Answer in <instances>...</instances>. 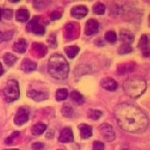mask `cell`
Instances as JSON below:
<instances>
[{"label":"cell","instance_id":"31","mask_svg":"<svg viewBox=\"0 0 150 150\" xmlns=\"http://www.w3.org/2000/svg\"><path fill=\"white\" fill-rule=\"evenodd\" d=\"M61 112H62L63 116L65 117V118H71L74 115V109H73V108L70 107V106H68V105H65V106L62 108Z\"/></svg>","mask_w":150,"mask_h":150},{"label":"cell","instance_id":"15","mask_svg":"<svg viewBox=\"0 0 150 150\" xmlns=\"http://www.w3.org/2000/svg\"><path fill=\"white\" fill-rule=\"evenodd\" d=\"M139 47L142 51V55L145 58H149V38L146 34H143L140 38L139 43Z\"/></svg>","mask_w":150,"mask_h":150},{"label":"cell","instance_id":"27","mask_svg":"<svg viewBox=\"0 0 150 150\" xmlns=\"http://www.w3.org/2000/svg\"><path fill=\"white\" fill-rule=\"evenodd\" d=\"M103 112L99 109H89L88 111V118L93 120H98L100 117H102Z\"/></svg>","mask_w":150,"mask_h":150},{"label":"cell","instance_id":"24","mask_svg":"<svg viewBox=\"0 0 150 150\" xmlns=\"http://www.w3.org/2000/svg\"><path fill=\"white\" fill-rule=\"evenodd\" d=\"M64 51L69 59H74L79 54V48L78 46H68L64 48Z\"/></svg>","mask_w":150,"mask_h":150},{"label":"cell","instance_id":"7","mask_svg":"<svg viewBox=\"0 0 150 150\" xmlns=\"http://www.w3.org/2000/svg\"><path fill=\"white\" fill-rule=\"evenodd\" d=\"M29 114H30V109H29V108L26 107V106L20 107L18 108V110L17 111L15 116H14L13 122L17 125L21 126V125L26 123L28 121Z\"/></svg>","mask_w":150,"mask_h":150},{"label":"cell","instance_id":"10","mask_svg":"<svg viewBox=\"0 0 150 150\" xmlns=\"http://www.w3.org/2000/svg\"><path fill=\"white\" fill-rule=\"evenodd\" d=\"M74 140L73 131L70 128L66 127L62 129L59 137V141L60 143H72Z\"/></svg>","mask_w":150,"mask_h":150},{"label":"cell","instance_id":"33","mask_svg":"<svg viewBox=\"0 0 150 150\" xmlns=\"http://www.w3.org/2000/svg\"><path fill=\"white\" fill-rule=\"evenodd\" d=\"M49 4H50L49 1H33V6L34 8L40 9V8L47 7Z\"/></svg>","mask_w":150,"mask_h":150},{"label":"cell","instance_id":"30","mask_svg":"<svg viewBox=\"0 0 150 150\" xmlns=\"http://www.w3.org/2000/svg\"><path fill=\"white\" fill-rule=\"evenodd\" d=\"M132 52H133V48L131 47V45H128V44H122L118 48V53L119 54H128Z\"/></svg>","mask_w":150,"mask_h":150},{"label":"cell","instance_id":"14","mask_svg":"<svg viewBox=\"0 0 150 150\" xmlns=\"http://www.w3.org/2000/svg\"><path fill=\"white\" fill-rule=\"evenodd\" d=\"M100 84L104 89L108 91H115L118 88V83L114 80L112 78H104L100 81Z\"/></svg>","mask_w":150,"mask_h":150},{"label":"cell","instance_id":"19","mask_svg":"<svg viewBox=\"0 0 150 150\" xmlns=\"http://www.w3.org/2000/svg\"><path fill=\"white\" fill-rule=\"evenodd\" d=\"M79 129L80 131V136L82 139H88L93 135V128L88 124H80L79 126Z\"/></svg>","mask_w":150,"mask_h":150},{"label":"cell","instance_id":"25","mask_svg":"<svg viewBox=\"0 0 150 150\" xmlns=\"http://www.w3.org/2000/svg\"><path fill=\"white\" fill-rule=\"evenodd\" d=\"M3 59H4V64L6 65H8V66H12L13 64H14L17 62V60H18V58L16 56L13 55V54H11V53H6L4 55Z\"/></svg>","mask_w":150,"mask_h":150},{"label":"cell","instance_id":"13","mask_svg":"<svg viewBox=\"0 0 150 150\" xmlns=\"http://www.w3.org/2000/svg\"><path fill=\"white\" fill-rule=\"evenodd\" d=\"M71 15L75 18H83L87 15L88 13V8L84 5H78L74 6V8H72V9L70 11Z\"/></svg>","mask_w":150,"mask_h":150},{"label":"cell","instance_id":"39","mask_svg":"<svg viewBox=\"0 0 150 150\" xmlns=\"http://www.w3.org/2000/svg\"><path fill=\"white\" fill-rule=\"evenodd\" d=\"M32 148L33 150H42L44 148V144L42 143H33Z\"/></svg>","mask_w":150,"mask_h":150},{"label":"cell","instance_id":"4","mask_svg":"<svg viewBox=\"0 0 150 150\" xmlns=\"http://www.w3.org/2000/svg\"><path fill=\"white\" fill-rule=\"evenodd\" d=\"M4 99L8 103H12L18 100L20 97V89L18 81L10 79L7 82L5 88L3 90Z\"/></svg>","mask_w":150,"mask_h":150},{"label":"cell","instance_id":"22","mask_svg":"<svg viewBox=\"0 0 150 150\" xmlns=\"http://www.w3.org/2000/svg\"><path fill=\"white\" fill-rule=\"evenodd\" d=\"M47 129V125L42 123H38L33 125L32 129H31V132L33 135L35 136H38L43 134V132H45V130Z\"/></svg>","mask_w":150,"mask_h":150},{"label":"cell","instance_id":"29","mask_svg":"<svg viewBox=\"0 0 150 150\" xmlns=\"http://www.w3.org/2000/svg\"><path fill=\"white\" fill-rule=\"evenodd\" d=\"M93 11L95 14H98V15H103L105 12V6L103 4H94L93 7Z\"/></svg>","mask_w":150,"mask_h":150},{"label":"cell","instance_id":"37","mask_svg":"<svg viewBox=\"0 0 150 150\" xmlns=\"http://www.w3.org/2000/svg\"><path fill=\"white\" fill-rule=\"evenodd\" d=\"M93 150H104V144L100 141H94L93 144Z\"/></svg>","mask_w":150,"mask_h":150},{"label":"cell","instance_id":"36","mask_svg":"<svg viewBox=\"0 0 150 150\" xmlns=\"http://www.w3.org/2000/svg\"><path fill=\"white\" fill-rule=\"evenodd\" d=\"M47 42L50 45V47H52V48H54V47H56L57 46V43H56V36H55V34L54 33H52L49 38H48V40H47Z\"/></svg>","mask_w":150,"mask_h":150},{"label":"cell","instance_id":"8","mask_svg":"<svg viewBox=\"0 0 150 150\" xmlns=\"http://www.w3.org/2000/svg\"><path fill=\"white\" fill-rule=\"evenodd\" d=\"M99 133L103 139L106 142H112L115 139V133L112 129V126L108 123H103L98 128Z\"/></svg>","mask_w":150,"mask_h":150},{"label":"cell","instance_id":"45","mask_svg":"<svg viewBox=\"0 0 150 150\" xmlns=\"http://www.w3.org/2000/svg\"><path fill=\"white\" fill-rule=\"evenodd\" d=\"M57 150H64V149H57Z\"/></svg>","mask_w":150,"mask_h":150},{"label":"cell","instance_id":"5","mask_svg":"<svg viewBox=\"0 0 150 150\" xmlns=\"http://www.w3.org/2000/svg\"><path fill=\"white\" fill-rule=\"evenodd\" d=\"M80 28L76 22H69L64 28V37L68 40H74L79 36Z\"/></svg>","mask_w":150,"mask_h":150},{"label":"cell","instance_id":"32","mask_svg":"<svg viewBox=\"0 0 150 150\" xmlns=\"http://www.w3.org/2000/svg\"><path fill=\"white\" fill-rule=\"evenodd\" d=\"M13 31H6V32H1L0 31V43L4 41H8L13 38Z\"/></svg>","mask_w":150,"mask_h":150},{"label":"cell","instance_id":"3","mask_svg":"<svg viewBox=\"0 0 150 150\" xmlns=\"http://www.w3.org/2000/svg\"><path fill=\"white\" fill-rule=\"evenodd\" d=\"M123 88L124 93L132 98H139L147 89V83L140 76H133L128 78L123 82Z\"/></svg>","mask_w":150,"mask_h":150},{"label":"cell","instance_id":"26","mask_svg":"<svg viewBox=\"0 0 150 150\" xmlns=\"http://www.w3.org/2000/svg\"><path fill=\"white\" fill-rule=\"evenodd\" d=\"M69 96V92L66 88H59L56 91V100L64 101Z\"/></svg>","mask_w":150,"mask_h":150},{"label":"cell","instance_id":"2","mask_svg":"<svg viewBox=\"0 0 150 150\" xmlns=\"http://www.w3.org/2000/svg\"><path fill=\"white\" fill-rule=\"evenodd\" d=\"M48 72L55 79H65L69 73V63L63 55L54 54L48 59Z\"/></svg>","mask_w":150,"mask_h":150},{"label":"cell","instance_id":"28","mask_svg":"<svg viewBox=\"0 0 150 150\" xmlns=\"http://www.w3.org/2000/svg\"><path fill=\"white\" fill-rule=\"evenodd\" d=\"M104 38L108 43H114L117 41V34L114 31H108L104 35Z\"/></svg>","mask_w":150,"mask_h":150},{"label":"cell","instance_id":"42","mask_svg":"<svg viewBox=\"0 0 150 150\" xmlns=\"http://www.w3.org/2000/svg\"><path fill=\"white\" fill-rule=\"evenodd\" d=\"M2 9L0 8V21H1V19H2Z\"/></svg>","mask_w":150,"mask_h":150},{"label":"cell","instance_id":"44","mask_svg":"<svg viewBox=\"0 0 150 150\" xmlns=\"http://www.w3.org/2000/svg\"><path fill=\"white\" fill-rule=\"evenodd\" d=\"M11 3H18V2H19V1H18V0H17V1H10Z\"/></svg>","mask_w":150,"mask_h":150},{"label":"cell","instance_id":"34","mask_svg":"<svg viewBox=\"0 0 150 150\" xmlns=\"http://www.w3.org/2000/svg\"><path fill=\"white\" fill-rule=\"evenodd\" d=\"M61 18H62V12L54 10L51 13V14L49 16V19L52 20V21H55V20L60 19Z\"/></svg>","mask_w":150,"mask_h":150},{"label":"cell","instance_id":"40","mask_svg":"<svg viewBox=\"0 0 150 150\" xmlns=\"http://www.w3.org/2000/svg\"><path fill=\"white\" fill-rule=\"evenodd\" d=\"M4 69H3V66H2V64H1V63H0V76L1 75H3V74H4Z\"/></svg>","mask_w":150,"mask_h":150},{"label":"cell","instance_id":"38","mask_svg":"<svg viewBox=\"0 0 150 150\" xmlns=\"http://www.w3.org/2000/svg\"><path fill=\"white\" fill-rule=\"evenodd\" d=\"M19 135V132H18V131H14V132H13V134H11L10 136H8L7 139H6V144H10L13 143V140L14 139V138H17L18 136Z\"/></svg>","mask_w":150,"mask_h":150},{"label":"cell","instance_id":"35","mask_svg":"<svg viewBox=\"0 0 150 150\" xmlns=\"http://www.w3.org/2000/svg\"><path fill=\"white\" fill-rule=\"evenodd\" d=\"M13 12L12 9H4L2 11V15H4V18L7 20H10L13 17Z\"/></svg>","mask_w":150,"mask_h":150},{"label":"cell","instance_id":"18","mask_svg":"<svg viewBox=\"0 0 150 150\" xmlns=\"http://www.w3.org/2000/svg\"><path fill=\"white\" fill-rule=\"evenodd\" d=\"M135 64L133 62H129V63H125V64H118L117 68V73L119 75H123L129 73L131 71H133L134 69Z\"/></svg>","mask_w":150,"mask_h":150},{"label":"cell","instance_id":"1","mask_svg":"<svg viewBox=\"0 0 150 150\" xmlns=\"http://www.w3.org/2000/svg\"><path fill=\"white\" fill-rule=\"evenodd\" d=\"M113 114L119 128L123 131L139 134L149 127L148 116L136 105L123 103L114 108Z\"/></svg>","mask_w":150,"mask_h":150},{"label":"cell","instance_id":"6","mask_svg":"<svg viewBox=\"0 0 150 150\" xmlns=\"http://www.w3.org/2000/svg\"><path fill=\"white\" fill-rule=\"evenodd\" d=\"M26 31L28 33H32L37 35H43L45 33L44 27L39 23V17H33L32 20L28 23L26 26Z\"/></svg>","mask_w":150,"mask_h":150},{"label":"cell","instance_id":"23","mask_svg":"<svg viewBox=\"0 0 150 150\" xmlns=\"http://www.w3.org/2000/svg\"><path fill=\"white\" fill-rule=\"evenodd\" d=\"M70 98H71L72 100H73L75 103H77L78 105L83 104V103H84V101H85L84 97L78 91L71 92V93H70Z\"/></svg>","mask_w":150,"mask_h":150},{"label":"cell","instance_id":"12","mask_svg":"<svg viewBox=\"0 0 150 150\" xmlns=\"http://www.w3.org/2000/svg\"><path fill=\"white\" fill-rule=\"evenodd\" d=\"M27 96L34 101L39 102V101H43V100L47 99L48 97V93L47 92L38 91L35 89H32V90L28 92Z\"/></svg>","mask_w":150,"mask_h":150},{"label":"cell","instance_id":"17","mask_svg":"<svg viewBox=\"0 0 150 150\" xmlns=\"http://www.w3.org/2000/svg\"><path fill=\"white\" fill-rule=\"evenodd\" d=\"M38 65L35 62H33L29 59H24L22 61L21 69L25 73H30L37 69Z\"/></svg>","mask_w":150,"mask_h":150},{"label":"cell","instance_id":"21","mask_svg":"<svg viewBox=\"0 0 150 150\" xmlns=\"http://www.w3.org/2000/svg\"><path fill=\"white\" fill-rule=\"evenodd\" d=\"M30 17V13H29V11L28 9H25V8H20L18 10H17L16 12V15H15V18H16V20L18 22H26L28 20Z\"/></svg>","mask_w":150,"mask_h":150},{"label":"cell","instance_id":"20","mask_svg":"<svg viewBox=\"0 0 150 150\" xmlns=\"http://www.w3.org/2000/svg\"><path fill=\"white\" fill-rule=\"evenodd\" d=\"M13 51L18 52L19 54H24L26 52V49H27L26 40L23 38H20L18 42L14 43L13 46Z\"/></svg>","mask_w":150,"mask_h":150},{"label":"cell","instance_id":"9","mask_svg":"<svg viewBox=\"0 0 150 150\" xmlns=\"http://www.w3.org/2000/svg\"><path fill=\"white\" fill-rule=\"evenodd\" d=\"M33 55L37 58H43L48 53V48L41 43L34 42L32 44Z\"/></svg>","mask_w":150,"mask_h":150},{"label":"cell","instance_id":"16","mask_svg":"<svg viewBox=\"0 0 150 150\" xmlns=\"http://www.w3.org/2000/svg\"><path fill=\"white\" fill-rule=\"evenodd\" d=\"M120 40L123 44L130 45L134 41V34L127 29H122L120 32Z\"/></svg>","mask_w":150,"mask_h":150},{"label":"cell","instance_id":"43","mask_svg":"<svg viewBox=\"0 0 150 150\" xmlns=\"http://www.w3.org/2000/svg\"><path fill=\"white\" fill-rule=\"evenodd\" d=\"M4 150H19V149H4Z\"/></svg>","mask_w":150,"mask_h":150},{"label":"cell","instance_id":"11","mask_svg":"<svg viewBox=\"0 0 150 150\" xmlns=\"http://www.w3.org/2000/svg\"><path fill=\"white\" fill-rule=\"evenodd\" d=\"M98 28H99L98 22L95 19H88L86 23L85 34L88 36L93 35L98 32Z\"/></svg>","mask_w":150,"mask_h":150},{"label":"cell","instance_id":"41","mask_svg":"<svg viewBox=\"0 0 150 150\" xmlns=\"http://www.w3.org/2000/svg\"><path fill=\"white\" fill-rule=\"evenodd\" d=\"M51 134H52V136H51V137H52V138H53V137H54V132H53V131H52V133H51ZM49 135H50V133H48V134H47V135H46V137H47V138H48V136H49Z\"/></svg>","mask_w":150,"mask_h":150}]
</instances>
